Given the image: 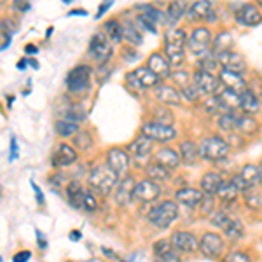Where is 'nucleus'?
Listing matches in <instances>:
<instances>
[{
	"instance_id": "f704fd0d",
	"label": "nucleus",
	"mask_w": 262,
	"mask_h": 262,
	"mask_svg": "<svg viewBox=\"0 0 262 262\" xmlns=\"http://www.w3.org/2000/svg\"><path fill=\"white\" fill-rule=\"evenodd\" d=\"M212 51H213V54H219V53H222V51H229L234 48V37L231 35L229 32H221V33H217V37L212 40Z\"/></svg>"
},
{
	"instance_id": "393cba45",
	"label": "nucleus",
	"mask_w": 262,
	"mask_h": 262,
	"mask_svg": "<svg viewBox=\"0 0 262 262\" xmlns=\"http://www.w3.org/2000/svg\"><path fill=\"white\" fill-rule=\"evenodd\" d=\"M154 163L159 164V166L168 168V170H173V168H177L180 164V156L171 147H163V149L156 152Z\"/></svg>"
},
{
	"instance_id": "6e6552de",
	"label": "nucleus",
	"mask_w": 262,
	"mask_h": 262,
	"mask_svg": "<svg viewBox=\"0 0 262 262\" xmlns=\"http://www.w3.org/2000/svg\"><path fill=\"white\" fill-rule=\"evenodd\" d=\"M260 180H262V168L255 166V164H247V166H243L242 171L231 179L232 184L239 189V192H245V191H248V189L255 187Z\"/></svg>"
},
{
	"instance_id": "1a4fd4ad",
	"label": "nucleus",
	"mask_w": 262,
	"mask_h": 262,
	"mask_svg": "<svg viewBox=\"0 0 262 262\" xmlns=\"http://www.w3.org/2000/svg\"><path fill=\"white\" fill-rule=\"evenodd\" d=\"M142 135L150 138L152 142H171L177 138V129L168 124H159V122L149 121L142 126Z\"/></svg>"
},
{
	"instance_id": "2eb2a0df",
	"label": "nucleus",
	"mask_w": 262,
	"mask_h": 262,
	"mask_svg": "<svg viewBox=\"0 0 262 262\" xmlns=\"http://www.w3.org/2000/svg\"><path fill=\"white\" fill-rule=\"evenodd\" d=\"M215 58H217V63L224 70H231V72H236V74H243V72L247 70V61H245V58L232 49L222 51V53L215 54Z\"/></svg>"
},
{
	"instance_id": "49530a36",
	"label": "nucleus",
	"mask_w": 262,
	"mask_h": 262,
	"mask_svg": "<svg viewBox=\"0 0 262 262\" xmlns=\"http://www.w3.org/2000/svg\"><path fill=\"white\" fill-rule=\"evenodd\" d=\"M247 206L252 210L262 208V194L253 191V187H252V194H250V191H248V194H247Z\"/></svg>"
},
{
	"instance_id": "9b49d317",
	"label": "nucleus",
	"mask_w": 262,
	"mask_h": 262,
	"mask_svg": "<svg viewBox=\"0 0 262 262\" xmlns=\"http://www.w3.org/2000/svg\"><path fill=\"white\" fill-rule=\"evenodd\" d=\"M159 194H161V187L154 180H140L138 184H135L133 201L140 203V205H147V203H154L158 200Z\"/></svg>"
},
{
	"instance_id": "09e8293b",
	"label": "nucleus",
	"mask_w": 262,
	"mask_h": 262,
	"mask_svg": "<svg viewBox=\"0 0 262 262\" xmlns=\"http://www.w3.org/2000/svg\"><path fill=\"white\" fill-rule=\"evenodd\" d=\"M222 262H252V259L245 252H231L224 257Z\"/></svg>"
},
{
	"instance_id": "423d86ee",
	"label": "nucleus",
	"mask_w": 262,
	"mask_h": 262,
	"mask_svg": "<svg viewBox=\"0 0 262 262\" xmlns=\"http://www.w3.org/2000/svg\"><path fill=\"white\" fill-rule=\"evenodd\" d=\"M90 56L100 65H105L108 60L112 58L114 49H112V42L108 40V37L103 32H98L91 37L90 40V48H88Z\"/></svg>"
},
{
	"instance_id": "4c0bfd02",
	"label": "nucleus",
	"mask_w": 262,
	"mask_h": 262,
	"mask_svg": "<svg viewBox=\"0 0 262 262\" xmlns=\"http://www.w3.org/2000/svg\"><path fill=\"white\" fill-rule=\"evenodd\" d=\"M56 133L60 135L63 138H69V137H75V133L79 131V126L75 122H70V121H58L56 126H54Z\"/></svg>"
},
{
	"instance_id": "052dcab7",
	"label": "nucleus",
	"mask_w": 262,
	"mask_h": 262,
	"mask_svg": "<svg viewBox=\"0 0 262 262\" xmlns=\"http://www.w3.org/2000/svg\"><path fill=\"white\" fill-rule=\"evenodd\" d=\"M25 51H27V53H37V48L35 46H27V48H25Z\"/></svg>"
},
{
	"instance_id": "f8f14e48",
	"label": "nucleus",
	"mask_w": 262,
	"mask_h": 262,
	"mask_svg": "<svg viewBox=\"0 0 262 262\" xmlns=\"http://www.w3.org/2000/svg\"><path fill=\"white\" fill-rule=\"evenodd\" d=\"M187 19L191 23H203V21H217L215 7L210 0H196L187 9Z\"/></svg>"
},
{
	"instance_id": "a18cd8bd",
	"label": "nucleus",
	"mask_w": 262,
	"mask_h": 262,
	"mask_svg": "<svg viewBox=\"0 0 262 262\" xmlns=\"http://www.w3.org/2000/svg\"><path fill=\"white\" fill-rule=\"evenodd\" d=\"M170 77L177 82V86H179L180 90H184L185 86H189V84L192 82V77L187 74V72H180V70L179 72H173Z\"/></svg>"
},
{
	"instance_id": "412c9836",
	"label": "nucleus",
	"mask_w": 262,
	"mask_h": 262,
	"mask_svg": "<svg viewBox=\"0 0 262 262\" xmlns=\"http://www.w3.org/2000/svg\"><path fill=\"white\" fill-rule=\"evenodd\" d=\"M75 161H77V150L72 145H69V143H60L58 150L54 152V156H53L54 166H60V168L70 166V164H74Z\"/></svg>"
},
{
	"instance_id": "0e129e2a",
	"label": "nucleus",
	"mask_w": 262,
	"mask_h": 262,
	"mask_svg": "<svg viewBox=\"0 0 262 262\" xmlns=\"http://www.w3.org/2000/svg\"><path fill=\"white\" fill-rule=\"evenodd\" d=\"M4 2H6V0H0V4H4Z\"/></svg>"
},
{
	"instance_id": "f03ea898",
	"label": "nucleus",
	"mask_w": 262,
	"mask_h": 262,
	"mask_svg": "<svg viewBox=\"0 0 262 262\" xmlns=\"http://www.w3.org/2000/svg\"><path fill=\"white\" fill-rule=\"evenodd\" d=\"M119 175L112 170L108 164H100L95 166L90 173V185L100 194H108L117 185Z\"/></svg>"
},
{
	"instance_id": "a878e982",
	"label": "nucleus",
	"mask_w": 262,
	"mask_h": 262,
	"mask_svg": "<svg viewBox=\"0 0 262 262\" xmlns=\"http://www.w3.org/2000/svg\"><path fill=\"white\" fill-rule=\"evenodd\" d=\"M177 201L189 206V208H196L203 201V191L194 187H184L180 191H177Z\"/></svg>"
},
{
	"instance_id": "9d476101",
	"label": "nucleus",
	"mask_w": 262,
	"mask_h": 262,
	"mask_svg": "<svg viewBox=\"0 0 262 262\" xmlns=\"http://www.w3.org/2000/svg\"><path fill=\"white\" fill-rule=\"evenodd\" d=\"M198 248L208 259H219V257H222L224 250H226V242L217 232H206L200 239V247Z\"/></svg>"
},
{
	"instance_id": "b1692460",
	"label": "nucleus",
	"mask_w": 262,
	"mask_h": 262,
	"mask_svg": "<svg viewBox=\"0 0 262 262\" xmlns=\"http://www.w3.org/2000/svg\"><path fill=\"white\" fill-rule=\"evenodd\" d=\"M185 11H187V2L185 0H171L166 14H164V23L170 28H175V25L182 19Z\"/></svg>"
},
{
	"instance_id": "72a5a7b5",
	"label": "nucleus",
	"mask_w": 262,
	"mask_h": 262,
	"mask_svg": "<svg viewBox=\"0 0 262 262\" xmlns=\"http://www.w3.org/2000/svg\"><path fill=\"white\" fill-rule=\"evenodd\" d=\"M86 192L88 191L79 182H70L67 185V198H69V203L74 208H82V200L86 196Z\"/></svg>"
},
{
	"instance_id": "58836bf2",
	"label": "nucleus",
	"mask_w": 262,
	"mask_h": 262,
	"mask_svg": "<svg viewBox=\"0 0 262 262\" xmlns=\"http://www.w3.org/2000/svg\"><path fill=\"white\" fill-rule=\"evenodd\" d=\"M63 117H65V121H70V122H75V124H77L79 121L86 119V112L82 111L81 105H72V101H70L67 111L63 112Z\"/></svg>"
},
{
	"instance_id": "c85d7f7f",
	"label": "nucleus",
	"mask_w": 262,
	"mask_h": 262,
	"mask_svg": "<svg viewBox=\"0 0 262 262\" xmlns=\"http://www.w3.org/2000/svg\"><path fill=\"white\" fill-rule=\"evenodd\" d=\"M133 75H135V79H137V82L142 86V90H149V88H156L161 84V79H159L154 72H150L147 67L137 69L133 72Z\"/></svg>"
},
{
	"instance_id": "39448f33",
	"label": "nucleus",
	"mask_w": 262,
	"mask_h": 262,
	"mask_svg": "<svg viewBox=\"0 0 262 262\" xmlns=\"http://www.w3.org/2000/svg\"><path fill=\"white\" fill-rule=\"evenodd\" d=\"M212 32L206 27H198L191 32V35L187 37V48L192 54L196 56H206L212 51Z\"/></svg>"
},
{
	"instance_id": "69168bd1",
	"label": "nucleus",
	"mask_w": 262,
	"mask_h": 262,
	"mask_svg": "<svg viewBox=\"0 0 262 262\" xmlns=\"http://www.w3.org/2000/svg\"><path fill=\"white\" fill-rule=\"evenodd\" d=\"M0 262H4V260H2V257H0Z\"/></svg>"
},
{
	"instance_id": "4be33fe9",
	"label": "nucleus",
	"mask_w": 262,
	"mask_h": 262,
	"mask_svg": "<svg viewBox=\"0 0 262 262\" xmlns=\"http://www.w3.org/2000/svg\"><path fill=\"white\" fill-rule=\"evenodd\" d=\"M156 90V98L161 101L163 105H182V95L179 90H175L173 86H166V84H159L154 88Z\"/></svg>"
},
{
	"instance_id": "473e14b6",
	"label": "nucleus",
	"mask_w": 262,
	"mask_h": 262,
	"mask_svg": "<svg viewBox=\"0 0 262 262\" xmlns=\"http://www.w3.org/2000/svg\"><path fill=\"white\" fill-rule=\"evenodd\" d=\"M239 117H242V114H238V111L221 114L219 116V128L222 131H227V133H236L239 124Z\"/></svg>"
},
{
	"instance_id": "4d7b16f0",
	"label": "nucleus",
	"mask_w": 262,
	"mask_h": 262,
	"mask_svg": "<svg viewBox=\"0 0 262 262\" xmlns=\"http://www.w3.org/2000/svg\"><path fill=\"white\" fill-rule=\"evenodd\" d=\"M112 4H114V0H103V2H101V4H100V9H98V11H96L95 18H96V19H100V18H101V16H103V14H105V12H107V11H108V7H111V6H112Z\"/></svg>"
},
{
	"instance_id": "bb28decb",
	"label": "nucleus",
	"mask_w": 262,
	"mask_h": 262,
	"mask_svg": "<svg viewBox=\"0 0 262 262\" xmlns=\"http://www.w3.org/2000/svg\"><path fill=\"white\" fill-rule=\"evenodd\" d=\"M260 108V101L255 96V93L252 90H247L239 95V111L247 116H252V114H257Z\"/></svg>"
},
{
	"instance_id": "cd10ccee",
	"label": "nucleus",
	"mask_w": 262,
	"mask_h": 262,
	"mask_svg": "<svg viewBox=\"0 0 262 262\" xmlns=\"http://www.w3.org/2000/svg\"><path fill=\"white\" fill-rule=\"evenodd\" d=\"M180 163L187 164V166H192V164L198 163V159L201 158L200 154V145L194 142H184L180 145Z\"/></svg>"
},
{
	"instance_id": "bf43d9fd",
	"label": "nucleus",
	"mask_w": 262,
	"mask_h": 262,
	"mask_svg": "<svg viewBox=\"0 0 262 262\" xmlns=\"http://www.w3.org/2000/svg\"><path fill=\"white\" fill-rule=\"evenodd\" d=\"M16 158H18V147H16V140L12 138L11 140V161H14Z\"/></svg>"
},
{
	"instance_id": "37998d69",
	"label": "nucleus",
	"mask_w": 262,
	"mask_h": 262,
	"mask_svg": "<svg viewBox=\"0 0 262 262\" xmlns=\"http://www.w3.org/2000/svg\"><path fill=\"white\" fill-rule=\"evenodd\" d=\"M74 145H77L81 150H88L90 147L93 145V138L88 131H77L75 133V140H74Z\"/></svg>"
},
{
	"instance_id": "5fc2aeb1",
	"label": "nucleus",
	"mask_w": 262,
	"mask_h": 262,
	"mask_svg": "<svg viewBox=\"0 0 262 262\" xmlns=\"http://www.w3.org/2000/svg\"><path fill=\"white\" fill-rule=\"evenodd\" d=\"M12 9L25 12L30 9V0H12Z\"/></svg>"
},
{
	"instance_id": "3c124183",
	"label": "nucleus",
	"mask_w": 262,
	"mask_h": 262,
	"mask_svg": "<svg viewBox=\"0 0 262 262\" xmlns=\"http://www.w3.org/2000/svg\"><path fill=\"white\" fill-rule=\"evenodd\" d=\"M82 208L86 210V212H95V210L98 208V201H96V198L93 196L90 191L86 192V196H84V200H82Z\"/></svg>"
},
{
	"instance_id": "dca6fc26",
	"label": "nucleus",
	"mask_w": 262,
	"mask_h": 262,
	"mask_svg": "<svg viewBox=\"0 0 262 262\" xmlns=\"http://www.w3.org/2000/svg\"><path fill=\"white\" fill-rule=\"evenodd\" d=\"M219 82H221L222 90L236 93V95H242L243 91L248 90V84L243 79V75L236 74V72H231V70L222 69L221 74H219Z\"/></svg>"
},
{
	"instance_id": "a19ab883",
	"label": "nucleus",
	"mask_w": 262,
	"mask_h": 262,
	"mask_svg": "<svg viewBox=\"0 0 262 262\" xmlns=\"http://www.w3.org/2000/svg\"><path fill=\"white\" fill-rule=\"evenodd\" d=\"M257 128H259V124H257V121L253 119V117L247 116V114H242V117H239V124H238V131H242V133H255Z\"/></svg>"
},
{
	"instance_id": "79ce46f5",
	"label": "nucleus",
	"mask_w": 262,
	"mask_h": 262,
	"mask_svg": "<svg viewBox=\"0 0 262 262\" xmlns=\"http://www.w3.org/2000/svg\"><path fill=\"white\" fill-rule=\"evenodd\" d=\"M152 121L159 122V124L173 126V114L168 111L166 107H159V108H156L154 114H152Z\"/></svg>"
},
{
	"instance_id": "20e7f679",
	"label": "nucleus",
	"mask_w": 262,
	"mask_h": 262,
	"mask_svg": "<svg viewBox=\"0 0 262 262\" xmlns=\"http://www.w3.org/2000/svg\"><path fill=\"white\" fill-rule=\"evenodd\" d=\"M200 154L206 161L217 163L229 154V143L221 137H206L200 145Z\"/></svg>"
},
{
	"instance_id": "2f4dec72",
	"label": "nucleus",
	"mask_w": 262,
	"mask_h": 262,
	"mask_svg": "<svg viewBox=\"0 0 262 262\" xmlns=\"http://www.w3.org/2000/svg\"><path fill=\"white\" fill-rule=\"evenodd\" d=\"M222 175L217 171H206L205 175H203L201 179V191L210 194V196H213V194H217L219 187L222 185Z\"/></svg>"
},
{
	"instance_id": "5701e85b",
	"label": "nucleus",
	"mask_w": 262,
	"mask_h": 262,
	"mask_svg": "<svg viewBox=\"0 0 262 262\" xmlns=\"http://www.w3.org/2000/svg\"><path fill=\"white\" fill-rule=\"evenodd\" d=\"M152 149H154V142H152L150 138H147L145 135H140V137L135 138L128 145V154L143 159V158H147V156H150Z\"/></svg>"
},
{
	"instance_id": "c756f323",
	"label": "nucleus",
	"mask_w": 262,
	"mask_h": 262,
	"mask_svg": "<svg viewBox=\"0 0 262 262\" xmlns=\"http://www.w3.org/2000/svg\"><path fill=\"white\" fill-rule=\"evenodd\" d=\"M122 28V39H126L129 44L140 46L143 37H142V28L138 27V23H133L131 19H126L124 23H121Z\"/></svg>"
},
{
	"instance_id": "7ed1b4c3",
	"label": "nucleus",
	"mask_w": 262,
	"mask_h": 262,
	"mask_svg": "<svg viewBox=\"0 0 262 262\" xmlns=\"http://www.w3.org/2000/svg\"><path fill=\"white\" fill-rule=\"evenodd\" d=\"M179 219V205L175 201H161L149 213V222L158 229H166Z\"/></svg>"
},
{
	"instance_id": "ea45409f",
	"label": "nucleus",
	"mask_w": 262,
	"mask_h": 262,
	"mask_svg": "<svg viewBox=\"0 0 262 262\" xmlns=\"http://www.w3.org/2000/svg\"><path fill=\"white\" fill-rule=\"evenodd\" d=\"M147 175H149V179H154L156 180H168L170 179V170L164 166H159V164L152 163L149 168H147Z\"/></svg>"
},
{
	"instance_id": "7c9ffc66",
	"label": "nucleus",
	"mask_w": 262,
	"mask_h": 262,
	"mask_svg": "<svg viewBox=\"0 0 262 262\" xmlns=\"http://www.w3.org/2000/svg\"><path fill=\"white\" fill-rule=\"evenodd\" d=\"M133 189H135L133 177H126V179L119 184V187H117V191H116L117 205L124 206V205H128L129 201H133Z\"/></svg>"
},
{
	"instance_id": "603ef678",
	"label": "nucleus",
	"mask_w": 262,
	"mask_h": 262,
	"mask_svg": "<svg viewBox=\"0 0 262 262\" xmlns=\"http://www.w3.org/2000/svg\"><path fill=\"white\" fill-rule=\"evenodd\" d=\"M154 262H180V257L175 252L164 253V255H156Z\"/></svg>"
},
{
	"instance_id": "4468645a",
	"label": "nucleus",
	"mask_w": 262,
	"mask_h": 262,
	"mask_svg": "<svg viewBox=\"0 0 262 262\" xmlns=\"http://www.w3.org/2000/svg\"><path fill=\"white\" fill-rule=\"evenodd\" d=\"M192 82H194V86L200 90V93H205V95H208V96L217 95V93L222 90L221 82H219V77L215 74H210V72L196 70L192 75Z\"/></svg>"
},
{
	"instance_id": "c9c22d12",
	"label": "nucleus",
	"mask_w": 262,
	"mask_h": 262,
	"mask_svg": "<svg viewBox=\"0 0 262 262\" xmlns=\"http://www.w3.org/2000/svg\"><path fill=\"white\" fill-rule=\"evenodd\" d=\"M217 196L221 198V201H224V203L236 201V200H238V196H239V189L236 187L231 180H227V182L224 180L222 185L219 187V191H217Z\"/></svg>"
},
{
	"instance_id": "c03bdc74",
	"label": "nucleus",
	"mask_w": 262,
	"mask_h": 262,
	"mask_svg": "<svg viewBox=\"0 0 262 262\" xmlns=\"http://www.w3.org/2000/svg\"><path fill=\"white\" fill-rule=\"evenodd\" d=\"M11 40H12V30L7 28V25L2 21V23H0V51L9 48Z\"/></svg>"
},
{
	"instance_id": "a211bd4d",
	"label": "nucleus",
	"mask_w": 262,
	"mask_h": 262,
	"mask_svg": "<svg viewBox=\"0 0 262 262\" xmlns=\"http://www.w3.org/2000/svg\"><path fill=\"white\" fill-rule=\"evenodd\" d=\"M107 164L112 168L117 175H126L129 170V154L122 149H117L114 147L107 152Z\"/></svg>"
},
{
	"instance_id": "aec40b11",
	"label": "nucleus",
	"mask_w": 262,
	"mask_h": 262,
	"mask_svg": "<svg viewBox=\"0 0 262 262\" xmlns=\"http://www.w3.org/2000/svg\"><path fill=\"white\" fill-rule=\"evenodd\" d=\"M147 69L150 72H154L156 75H158L159 79H166L171 75V65L170 61L164 58V54L161 53H154L149 56V60H147Z\"/></svg>"
},
{
	"instance_id": "6ab92c4d",
	"label": "nucleus",
	"mask_w": 262,
	"mask_h": 262,
	"mask_svg": "<svg viewBox=\"0 0 262 262\" xmlns=\"http://www.w3.org/2000/svg\"><path fill=\"white\" fill-rule=\"evenodd\" d=\"M234 18L239 25H243V27H257V25L262 23L260 11L257 9L255 6H252V4H243V6L236 11Z\"/></svg>"
},
{
	"instance_id": "864d4df0",
	"label": "nucleus",
	"mask_w": 262,
	"mask_h": 262,
	"mask_svg": "<svg viewBox=\"0 0 262 262\" xmlns=\"http://www.w3.org/2000/svg\"><path fill=\"white\" fill-rule=\"evenodd\" d=\"M200 206L203 208V215H208V213H212V210H213L212 196H210V194H208V198H205V196H203V201L200 203Z\"/></svg>"
},
{
	"instance_id": "ddd939ff",
	"label": "nucleus",
	"mask_w": 262,
	"mask_h": 262,
	"mask_svg": "<svg viewBox=\"0 0 262 262\" xmlns=\"http://www.w3.org/2000/svg\"><path fill=\"white\" fill-rule=\"evenodd\" d=\"M212 224L217 227H221V229H224L226 236L231 239H238L243 236V224L239 221H236V219H232L231 215L226 213V212L215 213L212 217Z\"/></svg>"
},
{
	"instance_id": "e433bc0d",
	"label": "nucleus",
	"mask_w": 262,
	"mask_h": 262,
	"mask_svg": "<svg viewBox=\"0 0 262 262\" xmlns=\"http://www.w3.org/2000/svg\"><path fill=\"white\" fill-rule=\"evenodd\" d=\"M105 35L108 37L111 42H121L122 40V28L117 19H111L105 23Z\"/></svg>"
},
{
	"instance_id": "6e6d98bb",
	"label": "nucleus",
	"mask_w": 262,
	"mask_h": 262,
	"mask_svg": "<svg viewBox=\"0 0 262 262\" xmlns=\"http://www.w3.org/2000/svg\"><path fill=\"white\" fill-rule=\"evenodd\" d=\"M126 84H128V88H129V90H133V91H143L142 86L137 82V79H135L133 72H129V74L126 75Z\"/></svg>"
},
{
	"instance_id": "f257e3e1",
	"label": "nucleus",
	"mask_w": 262,
	"mask_h": 262,
	"mask_svg": "<svg viewBox=\"0 0 262 262\" xmlns=\"http://www.w3.org/2000/svg\"><path fill=\"white\" fill-rule=\"evenodd\" d=\"M185 42L187 35L182 28H170L164 35V58L171 67H180L185 60Z\"/></svg>"
},
{
	"instance_id": "13d9d810",
	"label": "nucleus",
	"mask_w": 262,
	"mask_h": 262,
	"mask_svg": "<svg viewBox=\"0 0 262 262\" xmlns=\"http://www.w3.org/2000/svg\"><path fill=\"white\" fill-rule=\"evenodd\" d=\"M32 257V253L28 250H23V252H18L14 257H12V262H28Z\"/></svg>"
},
{
	"instance_id": "680f3d73",
	"label": "nucleus",
	"mask_w": 262,
	"mask_h": 262,
	"mask_svg": "<svg viewBox=\"0 0 262 262\" xmlns=\"http://www.w3.org/2000/svg\"><path fill=\"white\" fill-rule=\"evenodd\" d=\"M70 14H72V16H74V14H84V16H86L88 12H86V11H72Z\"/></svg>"
},
{
	"instance_id": "f3484780",
	"label": "nucleus",
	"mask_w": 262,
	"mask_h": 262,
	"mask_svg": "<svg viewBox=\"0 0 262 262\" xmlns=\"http://www.w3.org/2000/svg\"><path fill=\"white\" fill-rule=\"evenodd\" d=\"M170 242L173 245V248H177V250H180V252H185V253L198 250V247H200V239L189 231H175L171 234Z\"/></svg>"
},
{
	"instance_id": "e2e57ef3",
	"label": "nucleus",
	"mask_w": 262,
	"mask_h": 262,
	"mask_svg": "<svg viewBox=\"0 0 262 262\" xmlns=\"http://www.w3.org/2000/svg\"><path fill=\"white\" fill-rule=\"evenodd\" d=\"M255 2H257V4H260V6H262V0H255Z\"/></svg>"
},
{
	"instance_id": "8fccbe9b",
	"label": "nucleus",
	"mask_w": 262,
	"mask_h": 262,
	"mask_svg": "<svg viewBox=\"0 0 262 262\" xmlns=\"http://www.w3.org/2000/svg\"><path fill=\"white\" fill-rule=\"evenodd\" d=\"M173 252V245L168 239H159L158 243L154 245V253L156 255H164V253Z\"/></svg>"
},
{
	"instance_id": "de8ad7c7",
	"label": "nucleus",
	"mask_w": 262,
	"mask_h": 262,
	"mask_svg": "<svg viewBox=\"0 0 262 262\" xmlns=\"http://www.w3.org/2000/svg\"><path fill=\"white\" fill-rule=\"evenodd\" d=\"M219 63H217V58L212 56V58H203L200 61V67H198V70H203V72H210V74H215V70H217Z\"/></svg>"
},
{
	"instance_id": "0eeeda50",
	"label": "nucleus",
	"mask_w": 262,
	"mask_h": 262,
	"mask_svg": "<svg viewBox=\"0 0 262 262\" xmlns=\"http://www.w3.org/2000/svg\"><path fill=\"white\" fill-rule=\"evenodd\" d=\"M91 75L93 72L88 65H79L75 69H72L67 75V88L70 93H84L86 90H90L91 84Z\"/></svg>"
}]
</instances>
